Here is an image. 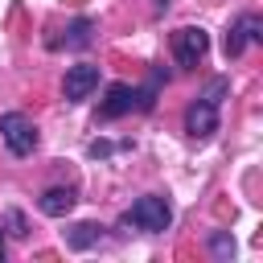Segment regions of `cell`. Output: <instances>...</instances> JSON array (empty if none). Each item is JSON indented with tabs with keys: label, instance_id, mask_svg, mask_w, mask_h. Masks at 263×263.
<instances>
[{
	"label": "cell",
	"instance_id": "cell-3",
	"mask_svg": "<svg viewBox=\"0 0 263 263\" xmlns=\"http://www.w3.org/2000/svg\"><path fill=\"white\" fill-rule=\"evenodd\" d=\"M205 49H210V33H205V29L185 25V29L173 33V58H177L185 70H197L201 58H205Z\"/></svg>",
	"mask_w": 263,
	"mask_h": 263
},
{
	"label": "cell",
	"instance_id": "cell-2",
	"mask_svg": "<svg viewBox=\"0 0 263 263\" xmlns=\"http://www.w3.org/2000/svg\"><path fill=\"white\" fill-rule=\"evenodd\" d=\"M0 140H4V148L12 156H29L37 148V127L21 111H8V115H0Z\"/></svg>",
	"mask_w": 263,
	"mask_h": 263
},
{
	"label": "cell",
	"instance_id": "cell-13",
	"mask_svg": "<svg viewBox=\"0 0 263 263\" xmlns=\"http://www.w3.org/2000/svg\"><path fill=\"white\" fill-rule=\"evenodd\" d=\"M8 226H12V234H29V230H25V218H21L16 210H8Z\"/></svg>",
	"mask_w": 263,
	"mask_h": 263
},
{
	"label": "cell",
	"instance_id": "cell-11",
	"mask_svg": "<svg viewBox=\"0 0 263 263\" xmlns=\"http://www.w3.org/2000/svg\"><path fill=\"white\" fill-rule=\"evenodd\" d=\"M210 251H214L218 259H230V255H234V238H230L226 230H214V234H210Z\"/></svg>",
	"mask_w": 263,
	"mask_h": 263
},
{
	"label": "cell",
	"instance_id": "cell-12",
	"mask_svg": "<svg viewBox=\"0 0 263 263\" xmlns=\"http://www.w3.org/2000/svg\"><path fill=\"white\" fill-rule=\"evenodd\" d=\"M86 152H90V156H111V152H115V144H107V140H95Z\"/></svg>",
	"mask_w": 263,
	"mask_h": 263
},
{
	"label": "cell",
	"instance_id": "cell-6",
	"mask_svg": "<svg viewBox=\"0 0 263 263\" xmlns=\"http://www.w3.org/2000/svg\"><path fill=\"white\" fill-rule=\"evenodd\" d=\"M99 86V66H90V62H78V66H70L66 70V82H62V90H66V99L70 103H82L90 90Z\"/></svg>",
	"mask_w": 263,
	"mask_h": 263
},
{
	"label": "cell",
	"instance_id": "cell-1",
	"mask_svg": "<svg viewBox=\"0 0 263 263\" xmlns=\"http://www.w3.org/2000/svg\"><path fill=\"white\" fill-rule=\"evenodd\" d=\"M123 226H136V230H144V234H160V230L173 226V210H168L164 197H140V201H132V210L123 214Z\"/></svg>",
	"mask_w": 263,
	"mask_h": 263
},
{
	"label": "cell",
	"instance_id": "cell-14",
	"mask_svg": "<svg viewBox=\"0 0 263 263\" xmlns=\"http://www.w3.org/2000/svg\"><path fill=\"white\" fill-rule=\"evenodd\" d=\"M0 259H4V226H0Z\"/></svg>",
	"mask_w": 263,
	"mask_h": 263
},
{
	"label": "cell",
	"instance_id": "cell-4",
	"mask_svg": "<svg viewBox=\"0 0 263 263\" xmlns=\"http://www.w3.org/2000/svg\"><path fill=\"white\" fill-rule=\"evenodd\" d=\"M185 132H189L193 140H205V136L218 132V103H214L210 95H197V99L189 103V111H185Z\"/></svg>",
	"mask_w": 263,
	"mask_h": 263
},
{
	"label": "cell",
	"instance_id": "cell-9",
	"mask_svg": "<svg viewBox=\"0 0 263 263\" xmlns=\"http://www.w3.org/2000/svg\"><path fill=\"white\" fill-rule=\"evenodd\" d=\"M99 234H103V226H95V222H78V226H70V230H66V247L86 251V247H95V242H99Z\"/></svg>",
	"mask_w": 263,
	"mask_h": 263
},
{
	"label": "cell",
	"instance_id": "cell-7",
	"mask_svg": "<svg viewBox=\"0 0 263 263\" xmlns=\"http://www.w3.org/2000/svg\"><path fill=\"white\" fill-rule=\"evenodd\" d=\"M132 107H140V95H136V86H127V82H115V86L107 90L103 107H99V119H119V115H127Z\"/></svg>",
	"mask_w": 263,
	"mask_h": 263
},
{
	"label": "cell",
	"instance_id": "cell-8",
	"mask_svg": "<svg viewBox=\"0 0 263 263\" xmlns=\"http://www.w3.org/2000/svg\"><path fill=\"white\" fill-rule=\"evenodd\" d=\"M74 201H78V197H74V189H70V185H66V189H62V185H53V189H45V193H41V201H37V205H41V214H45V218H66V214L74 210Z\"/></svg>",
	"mask_w": 263,
	"mask_h": 263
},
{
	"label": "cell",
	"instance_id": "cell-10",
	"mask_svg": "<svg viewBox=\"0 0 263 263\" xmlns=\"http://www.w3.org/2000/svg\"><path fill=\"white\" fill-rule=\"evenodd\" d=\"M90 29H95V25H90L86 16H78V21L66 29V33H70V37H66V45H70V49H82V45H90Z\"/></svg>",
	"mask_w": 263,
	"mask_h": 263
},
{
	"label": "cell",
	"instance_id": "cell-5",
	"mask_svg": "<svg viewBox=\"0 0 263 263\" xmlns=\"http://www.w3.org/2000/svg\"><path fill=\"white\" fill-rule=\"evenodd\" d=\"M263 37V21L255 16V12H242L234 25H230V33H226V58H238L242 49H247V41H259Z\"/></svg>",
	"mask_w": 263,
	"mask_h": 263
}]
</instances>
